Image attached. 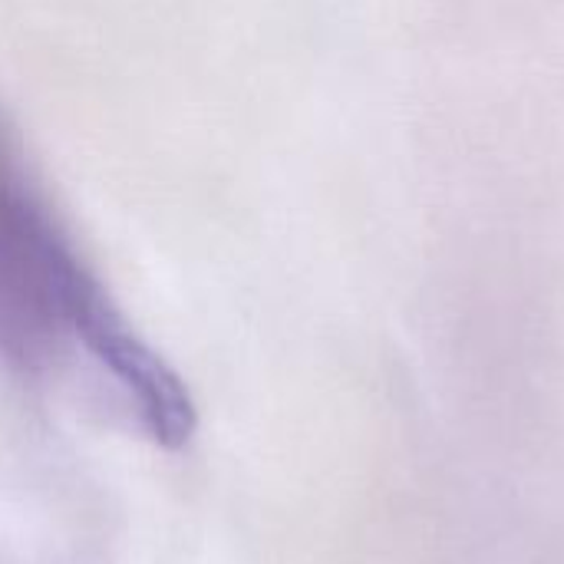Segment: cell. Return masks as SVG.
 <instances>
[{
  "instance_id": "6da1fadb",
  "label": "cell",
  "mask_w": 564,
  "mask_h": 564,
  "mask_svg": "<svg viewBox=\"0 0 564 564\" xmlns=\"http://www.w3.org/2000/svg\"><path fill=\"white\" fill-rule=\"evenodd\" d=\"M0 364L33 390L83 387V403L155 449L175 453L198 430L185 380L116 307L3 132Z\"/></svg>"
}]
</instances>
